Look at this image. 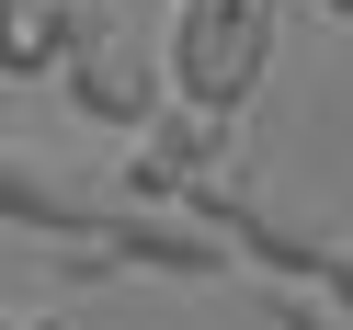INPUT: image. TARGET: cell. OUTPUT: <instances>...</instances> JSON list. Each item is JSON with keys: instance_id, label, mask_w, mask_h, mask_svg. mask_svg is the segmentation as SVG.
<instances>
[{"instance_id": "1", "label": "cell", "mask_w": 353, "mask_h": 330, "mask_svg": "<svg viewBox=\"0 0 353 330\" xmlns=\"http://www.w3.org/2000/svg\"><path fill=\"white\" fill-rule=\"evenodd\" d=\"M171 80H183L194 103H251L262 92V57H274V0H183L171 12Z\"/></svg>"}, {"instance_id": "2", "label": "cell", "mask_w": 353, "mask_h": 330, "mask_svg": "<svg viewBox=\"0 0 353 330\" xmlns=\"http://www.w3.org/2000/svg\"><path fill=\"white\" fill-rule=\"evenodd\" d=\"M171 92H183V80H171V57H148L137 34H103V46L69 57V103H80L92 125H114V137H148V114H160Z\"/></svg>"}, {"instance_id": "3", "label": "cell", "mask_w": 353, "mask_h": 330, "mask_svg": "<svg viewBox=\"0 0 353 330\" xmlns=\"http://www.w3.org/2000/svg\"><path fill=\"white\" fill-rule=\"evenodd\" d=\"M137 148H148L160 171H183V205H194L205 183H228V160H239V114H228V103L171 92L160 114H148V137H137Z\"/></svg>"}, {"instance_id": "4", "label": "cell", "mask_w": 353, "mask_h": 330, "mask_svg": "<svg viewBox=\"0 0 353 330\" xmlns=\"http://www.w3.org/2000/svg\"><path fill=\"white\" fill-rule=\"evenodd\" d=\"M80 46H103L92 0H12L0 12V80H57Z\"/></svg>"}, {"instance_id": "5", "label": "cell", "mask_w": 353, "mask_h": 330, "mask_svg": "<svg viewBox=\"0 0 353 330\" xmlns=\"http://www.w3.org/2000/svg\"><path fill=\"white\" fill-rule=\"evenodd\" d=\"M262 319H274V330H353V307L342 296H319V285H262Z\"/></svg>"}, {"instance_id": "6", "label": "cell", "mask_w": 353, "mask_h": 330, "mask_svg": "<svg viewBox=\"0 0 353 330\" xmlns=\"http://www.w3.org/2000/svg\"><path fill=\"white\" fill-rule=\"evenodd\" d=\"M0 330H57V307H0Z\"/></svg>"}, {"instance_id": "7", "label": "cell", "mask_w": 353, "mask_h": 330, "mask_svg": "<svg viewBox=\"0 0 353 330\" xmlns=\"http://www.w3.org/2000/svg\"><path fill=\"white\" fill-rule=\"evenodd\" d=\"M319 12H353V0H319Z\"/></svg>"}, {"instance_id": "8", "label": "cell", "mask_w": 353, "mask_h": 330, "mask_svg": "<svg viewBox=\"0 0 353 330\" xmlns=\"http://www.w3.org/2000/svg\"><path fill=\"white\" fill-rule=\"evenodd\" d=\"M0 12H12V0H0Z\"/></svg>"}]
</instances>
